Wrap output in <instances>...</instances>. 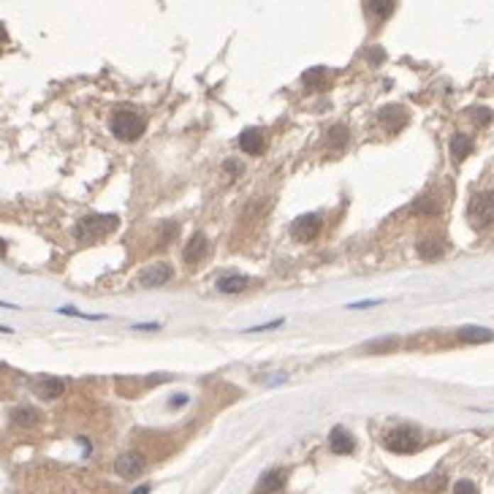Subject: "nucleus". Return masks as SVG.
I'll use <instances>...</instances> for the list:
<instances>
[{"label": "nucleus", "instance_id": "21", "mask_svg": "<svg viewBox=\"0 0 494 494\" xmlns=\"http://www.w3.org/2000/svg\"><path fill=\"white\" fill-rule=\"evenodd\" d=\"M454 494H478V486L473 483V481H456V486H454Z\"/></svg>", "mask_w": 494, "mask_h": 494}, {"label": "nucleus", "instance_id": "12", "mask_svg": "<svg viewBox=\"0 0 494 494\" xmlns=\"http://www.w3.org/2000/svg\"><path fill=\"white\" fill-rule=\"evenodd\" d=\"M446 247L448 245L440 239V236H427V239L418 242V256L427 258V261H434V258H440V256L446 253Z\"/></svg>", "mask_w": 494, "mask_h": 494}, {"label": "nucleus", "instance_id": "19", "mask_svg": "<svg viewBox=\"0 0 494 494\" xmlns=\"http://www.w3.org/2000/svg\"><path fill=\"white\" fill-rule=\"evenodd\" d=\"M11 421L19 427H31L38 421V410L35 407H16V410H11Z\"/></svg>", "mask_w": 494, "mask_h": 494}, {"label": "nucleus", "instance_id": "14", "mask_svg": "<svg viewBox=\"0 0 494 494\" xmlns=\"http://www.w3.org/2000/svg\"><path fill=\"white\" fill-rule=\"evenodd\" d=\"M448 147H451V158H454V163H462L464 158L473 153V139L464 136V133H454L451 141H448Z\"/></svg>", "mask_w": 494, "mask_h": 494}, {"label": "nucleus", "instance_id": "10", "mask_svg": "<svg viewBox=\"0 0 494 494\" xmlns=\"http://www.w3.org/2000/svg\"><path fill=\"white\" fill-rule=\"evenodd\" d=\"M239 147L245 150L247 155H261L263 153V133L258 131V128H247V131H242V136H239Z\"/></svg>", "mask_w": 494, "mask_h": 494}, {"label": "nucleus", "instance_id": "11", "mask_svg": "<svg viewBox=\"0 0 494 494\" xmlns=\"http://www.w3.org/2000/svg\"><path fill=\"white\" fill-rule=\"evenodd\" d=\"M207 236L204 234H193L190 236V242H187V247H185V253H182V258H185V263H199L204 256H207Z\"/></svg>", "mask_w": 494, "mask_h": 494}, {"label": "nucleus", "instance_id": "23", "mask_svg": "<svg viewBox=\"0 0 494 494\" xmlns=\"http://www.w3.org/2000/svg\"><path fill=\"white\" fill-rule=\"evenodd\" d=\"M440 483H443V478H440V476H432V478H427L424 481V486H427V489H440Z\"/></svg>", "mask_w": 494, "mask_h": 494}, {"label": "nucleus", "instance_id": "22", "mask_svg": "<svg viewBox=\"0 0 494 494\" xmlns=\"http://www.w3.org/2000/svg\"><path fill=\"white\" fill-rule=\"evenodd\" d=\"M467 114H470V117H478V120H476V123L478 125H486V123H492V111H489V109H470V111H467Z\"/></svg>", "mask_w": 494, "mask_h": 494}, {"label": "nucleus", "instance_id": "15", "mask_svg": "<svg viewBox=\"0 0 494 494\" xmlns=\"http://www.w3.org/2000/svg\"><path fill=\"white\" fill-rule=\"evenodd\" d=\"M282 483H285V473H282V470H269V473H263L261 476L258 486H256V492L258 494L278 492V489H282Z\"/></svg>", "mask_w": 494, "mask_h": 494}, {"label": "nucleus", "instance_id": "1", "mask_svg": "<svg viewBox=\"0 0 494 494\" xmlns=\"http://www.w3.org/2000/svg\"><path fill=\"white\" fill-rule=\"evenodd\" d=\"M467 223L476 229V231H483V229H492L494 226V190H483V193H476L470 204H467Z\"/></svg>", "mask_w": 494, "mask_h": 494}, {"label": "nucleus", "instance_id": "20", "mask_svg": "<svg viewBox=\"0 0 494 494\" xmlns=\"http://www.w3.org/2000/svg\"><path fill=\"white\" fill-rule=\"evenodd\" d=\"M367 9H375V14H380V16H388L394 9H397V3H394V0H383V3H367Z\"/></svg>", "mask_w": 494, "mask_h": 494}, {"label": "nucleus", "instance_id": "18", "mask_svg": "<svg viewBox=\"0 0 494 494\" xmlns=\"http://www.w3.org/2000/svg\"><path fill=\"white\" fill-rule=\"evenodd\" d=\"M351 139V131H348V125H331L329 131H326V141L331 144V147H345V141Z\"/></svg>", "mask_w": 494, "mask_h": 494}, {"label": "nucleus", "instance_id": "2", "mask_svg": "<svg viewBox=\"0 0 494 494\" xmlns=\"http://www.w3.org/2000/svg\"><path fill=\"white\" fill-rule=\"evenodd\" d=\"M109 128H111V133H114L120 141H133V139H139L141 133H144L147 123H144V117H141V114H136V111H128V109H125V111H114V114H111Z\"/></svg>", "mask_w": 494, "mask_h": 494}, {"label": "nucleus", "instance_id": "4", "mask_svg": "<svg viewBox=\"0 0 494 494\" xmlns=\"http://www.w3.org/2000/svg\"><path fill=\"white\" fill-rule=\"evenodd\" d=\"M117 215H87L84 220H79L77 226V239L82 242H90L95 236H104V234L114 231L117 229Z\"/></svg>", "mask_w": 494, "mask_h": 494}, {"label": "nucleus", "instance_id": "16", "mask_svg": "<svg viewBox=\"0 0 494 494\" xmlns=\"http://www.w3.org/2000/svg\"><path fill=\"white\" fill-rule=\"evenodd\" d=\"M247 285H250V280L245 275H229V278L217 280V291L220 294H242Z\"/></svg>", "mask_w": 494, "mask_h": 494}, {"label": "nucleus", "instance_id": "8", "mask_svg": "<svg viewBox=\"0 0 494 494\" xmlns=\"http://www.w3.org/2000/svg\"><path fill=\"white\" fill-rule=\"evenodd\" d=\"M171 280V266L169 263H153V266H147L144 272H141L139 282L144 288H160L163 282H169Z\"/></svg>", "mask_w": 494, "mask_h": 494}, {"label": "nucleus", "instance_id": "25", "mask_svg": "<svg viewBox=\"0 0 494 494\" xmlns=\"http://www.w3.org/2000/svg\"><path fill=\"white\" fill-rule=\"evenodd\" d=\"M133 494H150V489H147V486H139V489H136Z\"/></svg>", "mask_w": 494, "mask_h": 494}, {"label": "nucleus", "instance_id": "3", "mask_svg": "<svg viewBox=\"0 0 494 494\" xmlns=\"http://www.w3.org/2000/svg\"><path fill=\"white\" fill-rule=\"evenodd\" d=\"M383 446L394 454H413L421 448V432L416 427H397L383 437Z\"/></svg>", "mask_w": 494, "mask_h": 494}, {"label": "nucleus", "instance_id": "6", "mask_svg": "<svg viewBox=\"0 0 494 494\" xmlns=\"http://www.w3.org/2000/svg\"><path fill=\"white\" fill-rule=\"evenodd\" d=\"M114 470L123 476V478H136L144 470V456L136 454V451H128V454H120V459L114 462Z\"/></svg>", "mask_w": 494, "mask_h": 494}, {"label": "nucleus", "instance_id": "5", "mask_svg": "<svg viewBox=\"0 0 494 494\" xmlns=\"http://www.w3.org/2000/svg\"><path fill=\"white\" fill-rule=\"evenodd\" d=\"M321 226H324V220L321 215H302L296 217L294 223H291V236H294L296 242H312L318 234H321Z\"/></svg>", "mask_w": 494, "mask_h": 494}, {"label": "nucleus", "instance_id": "7", "mask_svg": "<svg viewBox=\"0 0 494 494\" xmlns=\"http://www.w3.org/2000/svg\"><path fill=\"white\" fill-rule=\"evenodd\" d=\"M378 120H380V125H386L388 133H397L402 125L407 123V111L400 104H388V106H383L378 111Z\"/></svg>", "mask_w": 494, "mask_h": 494}, {"label": "nucleus", "instance_id": "24", "mask_svg": "<svg viewBox=\"0 0 494 494\" xmlns=\"http://www.w3.org/2000/svg\"><path fill=\"white\" fill-rule=\"evenodd\" d=\"M370 60L372 62L383 60V49H370Z\"/></svg>", "mask_w": 494, "mask_h": 494}, {"label": "nucleus", "instance_id": "13", "mask_svg": "<svg viewBox=\"0 0 494 494\" xmlns=\"http://www.w3.org/2000/svg\"><path fill=\"white\" fill-rule=\"evenodd\" d=\"M33 391H35L41 400H55V397H60L62 394V380H57V378H38V380L33 383Z\"/></svg>", "mask_w": 494, "mask_h": 494}, {"label": "nucleus", "instance_id": "17", "mask_svg": "<svg viewBox=\"0 0 494 494\" xmlns=\"http://www.w3.org/2000/svg\"><path fill=\"white\" fill-rule=\"evenodd\" d=\"M459 340L464 342H489L494 340V334L489 329H481V326H464L459 329Z\"/></svg>", "mask_w": 494, "mask_h": 494}, {"label": "nucleus", "instance_id": "9", "mask_svg": "<svg viewBox=\"0 0 494 494\" xmlns=\"http://www.w3.org/2000/svg\"><path fill=\"white\" fill-rule=\"evenodd\" d=\"M329 446H331L334 454H351V451L356 448V440H353V434L348 432L345 427H334L331 434H329Z\"/></svg>", "mask_w": 494, "mask_h": 494}]
</instances>
